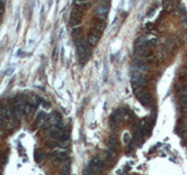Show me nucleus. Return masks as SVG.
Wrapping results in <instances>:
<instances>
[{"mask_svg": "<svg viewBox=\"0 0 187 175\" xmlns=\"http://www.w3.org/2000/svg\"><path fill=\"white\" fill-rule=\"evenodd\" d=\"M83 9H81V8H78V7H74L73 8V11H71V14H70V22H69V25L71 26V27H77V26H80V24H81V20H82V18H83Z\"/></svg>", "mask_w": 187, "mask_h": 175, "instance_id": "obj_1", "label": "nucleus"}, {"mask_svg": "<svg viewBox=\"0 0 187 175\" xmlns=\"http://www.w3.org/2000/svg\"><path fill=\"white\" fill-rule=\"evenodd\" d=\"M47 119H48V117L45 112H40L37 115V118H36V125L37 126H43L45 123L47 121Z\"/></svg>", "mask_w": 187, "mask_h": 175, "instance_id": "obj_2", "label": "nucleus"}, {"mask_svg": "<svg viewBox=\"0 0 187 175\" xmlns=\"http://www.w3.org/2000/svg\"><path fill=\"white\" fill-rule=\"evenodd\" d=\"M98 40H99V36H98L97 34H95L94 32H91V33L89 34V36H88V43H89L90 46H96L97 42H98Z\"/></svg>", "mask_w": 187, "mask_h": 175, "instance_id": "obj_3", "label": "nucleus"}, {"mask_svg": "<svg viewBox=\"0 0 187 175\" xmlns=\"http://www.w3.org/2000/svg\"><path fill=\"white\" fill-rule=\"evenodd\" d=\"M34 108L32 106L31 104H29V102H27V104L25 105V108H24V111H22V113L24 115H26V116H29V115H32L33 112H34Z\"/></svg>", "mask_w": 187, "mask_h": 175, "instance_id": "obj_4", "label": "nucleus"}, {"mask_svg": "<svg viewBox=\"0 0 187 175\" xmlns=\"http://www.w3.org/2000/svg\"><path fill=\"white\" fill-rule=\"evenodd\" d=\"M35 160H36L37 162L42 161V160H43V154H42L41 152H37V153L35 154Z\"/></svg>", "mask_w": 187, "mask_h": 175, "instance_id": "obj_5", "label": "nucleus"}, {"mask_svg": "<svg viewBox=\"0 0 187 175\" xmlns=\"http://www.w3.org/2000/svg\"><path fill=\"white\" fill-rule=\"evenodd\" d=\"M123 141H124L125 144L130 141V134H129V133H125V136L123 137Z\"/></svg>", "mask_w": 187, "mask_h": 175, "instance_id": "obj_6", "label": "nucleus"}, {"mask_svg": "<svg viewBox=\"0 0 187 175\" xmlns=\"http://www.w3.org/2000/svg\"><path fill=\"white\" fill-rule=\"evenodd\" d=\"M4 11H5V6H4V2L0 1V16L4 14Z\"/></svg>", "mask_w": 187, "mask_h": 175, "instance_id": "obj_7", "label": "nucleus"}, {"mask_svg": "<svg viewBox=\"0 0 187 175\" xmlns=\"http://www.w3.org/2000/svg\"><path fill=\"white\" fill-rule=\"evenodd\" d=\"M181 92H184V93H187V84L181 88Z\"/></svg>", "mask_w": 187, "mask_h": 175, "instance_id": "obj_8", "label": "nucleus"}, {"mask_svg": "<svg viewBox=\"0 0 187 175\" xmlns=\"http://www.w3.org/2000/svg\"><path fill=\"white\" fill-rule=\"evenodd\" d=\"M153 27H155V26L151 25V24H147V25H146V28H149V29H153Z\"/></svg>", "mask_w": 187, "mask_h": 175, "instance_id": "obj_9", "label": "nucleus"}, {"mask_svg": "<svg viewBox=\"0 0 187 175\" xmlns=\"http://www.w3.org/2000/svg\"><path fill=\"white\" fill-rule=\"evenodd\" d=\"M76 2H90V0H75Z\"/></svg>", "mask_w": 187, "mask_h": 175, "instance_id": "obj_10", "label": "nucleus"}]
</instances>
